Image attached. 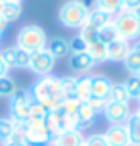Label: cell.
Returning <instances> with one entry per match:
<instances>
[{
  "label": "cell",
  "mask_w": 140,
  "mask_h": 146,
  "mask_svg": "<svg viewBox=\"0 0 140 146\" xmlns=\"http://www.w3.org/2000/svg\"><path fill=\"white\" fill-rule=\"evenodd\" d=\"M31 94L33 98L40 102L48 111H54L58 110L63 102V90H61V83H59V77L56 75H44V77H38V81L33 85L31 88Z\"/></svg>",
  "instance_id": "6da1fadb"
},
{
  "label": "cell",
  "mask_w": 140,
  "mask_h": 146,
  "mask_svg": "<svg viewBox=\"0 0 140 146\" xmlns=\"http://www.w3.org/2000/svg\"><path fill=\"white\" fill-rule=\"evenodd\" d=\"M88 12L90 10L83 4L81 0H65L58 10V19L67 29H81L87 23Z\"/></svg>",
  "instance_id": "7a4b0ae2"
},
{
  "label": "cell",
  "mask_w": 140,
  "mask_h": 146,
  "mask_svg": "<svg viewBox=\"0 0 140 146\" xmlns=\"http://www.w3.org/2000/svg\"><path fill=\"white\" fill-rule=\"evenodd\" d=\"M46 44H48V35L40 25H25L15 36V46H19L29 54L46 48Z\"/></svg>",
  "instance_id": "3957f363"
},
{
  "label": "cell",
  "mask_w": 140,
  "mask_h": 146,
  "mask_svg": "<svg viewBox=\"0 0 140 146\" xmlns=\"http://www.w3.org/2000/svg\"><path fill=\"white\" fill-rule=\"evenodd\" d=\"M113 23L117 27L119 36L127 40V42H134L136 38H140V21L136 19V15L129 10H121L119 14L113 15Z\"/></svg>",
  "instance_id": "277c9868"
},
{
  "label": "cell",
  "mask_w": 140,
  "mask_h": 146,
  "mask_svg": "<svg viewBox=\"0 0 140 146\" xmlns=\"http://www.w3.org/2000/svg\"><path fill=\"white\" fill-rule=\"evenodd\" d=\"M33 100V94L27 88H17L10 96V119L15 123H27L29 121V104Z\"/></svg>",
  "instance_id": "5b68a950"
},
{
  "label": "cell",
  "mask_w": 140,
  "mask_h": 146,
  "mask_svg": "<svg viewBox=\"0 0 140 146\" xmlns=\"http://www.w3.org/2000/svg\"><path fill=\"white\" fill-rule=\"evenodd\" d=\"M56 67V58L50 54L48 48H42V50L31 52L29 56V67L31 71L38 75V77H44V75H50L52 69Z\"/></svg>",
  "instance_id": "8992f818"
},
{
  "label": "cell",
  "mask_w": 140,
  "mask_h": 146,
  "mask_svg": "<svg viewBox=\"0 0 140 146\" xmlns=\"http://www.w3.org/2000/svg\"><path fill=\"white\" fill-rule=\"evenodd\" d=\"M25 144L27 146H48L52 137L46 131L44 121H27L25 123Z\"/></svg>",
  "instance_id": "52a82bcc"
},
{
  "label": "cell",
  "mask_w": 140,
  "mask_h": 146,
  "mask_svg": "<svg viewBox=\"0 0 140 146\" xmlns=\"http://www.w3.org/2000/svg\"><path fill=\"white\" fill-rule=\"evenodd\" d=\"M102 113H104V117L108 119L110 125H125L133 111H131V106H129V104L108 100L106 106H104V110H102Z\"/></svg>",
  "instance_id": "ba28073f"
},
{
  "label": "cell",
  "mask_w": 140,
  "mask_h": 146,
  "mask_svg": "<svg viewBox=\"0 0 140 146\" xmlns=\"http://www.w3.org/2000/svg\"><path fill=\"white\" fill-rule=\"evenodd\" d=\"M29 52L21 50L19 46H8L4 50H0V58L4 60L10 69L15 67V69H27L29 67Z\"/></svg>",
  "instance_id": "9c48e42d"
},
{
  "label": "cell",
  "mask_w": 140,
  "mask_h": 146,
  "mask_svg": "<svg viewBox=\"0 0 140 146\" xmlns=\"http://www.w3.org/2000/svg\"><path fill=\"white\" fill-rule=\"evenodd\" d=\"M113 83L108 75H90V96L94 98H102V100H110V92Z\"/></svg>",
  "instance_id": "30bf717a"
},
{
  "label": "cell",
  "mask_w": 140,
  "mask_h": 146,
  "mask_svg": "<svg viewBox=\"0 0 140 146\" xmlns=\"http://www.w3.org/2000/svg\"><path fill=\"white\" fill-rule=\"evenodd\" d=\"M104 137L108 140L110 146H131V140H129V133H127L125 125H110Z\"/></svg>",
  "instance_id": "8fae6325"
},
{
  "label": "cell",
  "mask_w": 140,
  "mask_h": 146,
  "mask_svg": "<svg viewBox=\"0 0 140 146\" xmlns=\"http://www.w3.org/2000/svg\"><path fill=\"white\" fill-rule=\"evenodd\" d=\"M96 64L88 56V52H79V54H71L69 56V67L73 69L77 75H88Z\"/></svg>",
  "instance_id": "7c38bea8"
},
{
  "label": "cell",
  "mask_w": 140,
  "mask_h": 146,
  "mask_svg": "<svg viewBox=\"0 0 140 146\" xmlns=\"http://www.w3.org/2000/svg\"><path fill=\"white\" fill-rule=\"evenodd\" d=\"M129 52H131V42L117 38L108 44V62H125Z\"/></svg>",
  "instance_id": "4fadbf2b"
},
{
  "label": "cell",
  "mask_w": 140,
  "mask_h": 146,
  "mask_svg": "<svg viewBox=\"0 0 140 146\" xmlns=\"http://www.w3.org/2000/svg\"><path fill=\"white\" fill-rule=\"evenodd\" d=\"M85 144V135L79 131H63L58 137L52 139L50 146H83Z\"/></svg>",
  "instance_id": "5bb4252c"
},
{
  "label": "cell",
  "mask_w": 140,
  "mask_h": 146,
  "mask_svg": "<svg viewBox=\"0 0 140 146\" xmlns=\"http://www.w3.org/2000/svg\"><path fill=\"white\" fill-rule=\"evenodd\" d=\"M96 113L94 110L90 108L87 102H81L79 106V111H77V119H79V133H83L85 129H90L96 121Z\"/></svg>",
  "instance_id": "9a60e30c"
},
{
  "label": "cell",
  "mask_w": 140,
  "mask_h": 146,
  "mask_svg": "<svg viewBox=\"0 0 140 146\" xmlns=\"http://www.w3.org/2000/svg\"><path fill=\"white\" fill-rule=\"evenodd\" d=\"M0 15L6 19L8 23L17 21L23 15V6L17 2H8V0H0Z\"/></svg>",
  "instance_id": "2e32d148"
},
{
  "label": "cell",
  "mask_w": 140,
  "mask_h": 146,
  "mask_svg": "<svg viewBox=\"0 0 140 146\" xmlns=\"http://www.w3.org/2000/svg\"><path fill=\"white\" fill-rule=\"evenodd\" d=\"M73 96L81 102H87L90 98V75H77L75 77Z\"/></svg>",
  "instance_id": "e0dca14e"
},
{
  "label": "cell",
  "mask_w": 140,
  "mask_h": 146,
  "mask_svg": "<svg viewBox=\"0 0 140 146\" xmlns=\"http://www.w3.org/2000/svg\"><path fill=\"white\" fill-rule=\"evenodd\" d=\"M111 19H113V15L106 14V12H102V10H98V8H94V10H90L88 12V17H87V27H90V29L94 31H100L106 25V23H110Z\"/></svg>",
  "instance_id": "ac0fdd59"
},
{
  "label": "cell",
  "mask_w": 140,
  "mask_h": 146,
  "mask_svg": "<svg viewBox=\"0 0 140 146\" xmlns=\"http://www.w3.org/2000/svg\"><path fill=\"white\" fill-rule=\"evenodd\" d=\"M87 52H88V56L92 58L94 64H104V62H108V44L102 42L100 38H96V40L88 42Z\"/></svg>",
  "instance_id": "d6986e66"
},
{
  "label": "cell",
  "mask_w": 140,
  "mask_h": 146,
  "mask_svg": "<svg viewBox=\"0 0 140 146\" xmlns=\"http://www.w3.org/2000/svg\"><path fill=\"white\" fill-rule=\"evenodd\" d=\"M125 127H127V133H129L131 146H140V117L136 113H131Z\"/></svg>",
  "instance_id": "ffe728a7"
},
{
  "label": "cell",
  "mask_w": 140,
  "mask_h": 146,
  "mask_svg": "<svg viewBox=\"0 0 140 146\" xmlns=\"http://www.w3.org/2000/svg\"><path fill=\"white\" fill-rule=\"evenodd\" d=\"M46 48L50 50V54L54 58H63L65 54H69V40L65 38H61V36H54L50 42L46 44Z\"/></svg>",
  "instance_id": "44dd1931"
},
{
  "label": "cell",
  "mask_w": 140,
  "mask_h": 146,
  "mask_svg": "<svg viewBox=\"0 0 140 146\" xmlns=\"http://www.w3.org/2000/svg\"><path fill=\"white\" fill-rule=\"evenodd\" d=\"M98 38H100L102 42H106V44H110V42H113V40L121 38L119 33H117V27H115V23H113V19H111L110 23H106L102 29L98 31Z\"/></svg>",
  "instance_id": "7402d4cb"
},
{
  "label": "cell",
  "mask_w": 140,
  "mask_h": 146,
  "mask_svg": "<svg viewBox=\"0 0 140 146\" xmlns=\"http://www.w3.org/2000/svg\"><path fill=\"white\" fill-rule=\"evenodd\" d=\"M48 110L42 106L40 102H37L35 98L31 100V104H29V121H44L46 117H48Z\"/></svg>",
  "instance_id": "603a6c76"
},
{
  "label": "cell",
  "mask_w": 140,
  "mask_h": 146,
  "mask_svg": "<svg viewBox=\"0 0 140 146\" xmlns=\"http://www.w3.org/2000/svg\"><path fill=\"white\" fill-rule=\"evenodd\" d=\"M110 100H113V102H121V104H129L131 102V96H129V92H127V88H125V83H113L111 92H110Z\"/></svg>",
  "instance_id": "cb8c5ba5"
},
{
  "label": "cell",
  "mask_w": 140,
  "mask_h": 146,
  "mask_svg": "<svg viewBox=\"0 0 140 146\" xmlns=\"http://www.w3.org/2000/svg\"><path fill=\"white\" fill-rule=\"evenodd\" d=\"M96 8L110 15H115L123 10V0H96Z\"/></svg>",
  "instance_id": "d4e9b609"
},
{
  "label": "cell",
  "mask_w": 140,
  "mask_h": 146,
  "mask_svg": "<svg viewBox=\"0 0 140 146\" xmlns=\"http://www.w3.org/2000/svg\"><path fill=\"white\" fill-rule=\"evenodd\" d=\"M15 90H17V83L10 75L0 77V98H10Z\"/></svg>",
  "instance_id": "484cf974"
},
{
  "label": "cell",
  "mask_w": 140,
  "mask_h": 146,
  "mask_svg": "<svg viewBox=\"0 0 140 146\" xmlns=\"http://www.w3.org/2000/svg\"><path fill=\"white\" fill-rule=\"evenodd\" d=\"M123 83H125V88L129 92V96L138 100L140 98V75H129L127 81H123Z\"/></svg>",
  "instance_id": "4316f807"
},
{
  "label": "cell",
  "mask_w": 140,
  "mask_h": 146,
  "mask_svg": "<svg viewBox=\"0 0 140 146\" xmlns=\"http://www.w3.org/2000/svg\"><path fill=\"white\" fill-rule=\"evenodd\" d=\"M123 66H125V69L131 73V75H136L138 69H140V54H136V52L131 48V52L127 54L125 62H123Z\"/></svg>",
  "instance_id": "83f0119b"
},
{
  "label": "cell",
  "mask_w": 140,
  "mask_h": 146,
  "mask_svg": "<svg viewBox=\"0 0 140 146\" xmlns=\"http://www.w3.org/2000/svg\"><path fill=\"white\" fill-rule=\"evenodd\" d=\"M14 125H15L14 119H10V117H0V144L6 142V140H10L12 133H14Z\"/></svg>",
  "instance_id": "f1b7e54d"
},
{
  "label": "cell",
  "mask_w": 140,
  "mask_h": 146,
  "mask_svg": "<svg viewBox=\"0 0 140 146\" xmlns=\"http://www.w3.org/2000/svg\"><path fill=\"white\" fill-rule=\"evenodd\" d=\"M87 48H88V42L83 38L81 35L73 36L71 40H69V52L71 54H79V52H87Z\"/></svg>",
  "instance_id": "f546056e"
},
{
  "label": "cell",
  "mask_w": 140,
  "mask_h": 146,
  "mask_svg": "<svg viewBox=\"0 0 140 146\" xmlns=\"http://www.w3.org/2000/svg\"><path fill=\"white\" fill-rule=\"evenodd\" d=\"M85 146H110V144L104 137V133H94V135L85 137Z\"/></svg>",
  "instance_id": "4dcf8cb0"
},
{
  "label": "cell",
  "mask_w": 140,
  "mask_h": 146,
  "mask_svg": "<svg viewBox=\"0 0 140 146\" xmlns=\"http://www.w3.org/2000/svg\"><path fill=\"white\" fill-rule=\"evenodd\" d=\"M59 83H61V90L63 94H73V87H75V77L71 75H65V77H59Z\"/></svg>",
  "instance_id": "1f68e13d"
},
{
  "label": "cell",
  "mask_w": 140,
  "mask_h": 146,
  "mask_svg": "<svg viewBox=\"0 0 140 146\" xmlns=\"http://www.w3.org/2000/svg\"><path fill=\"white\" fill-rule=\"evenodd\" d=\"M10 140H19V142H25V123H15L14 125V133Z\"/></svg>",
  "instance_id": "d6a6232c"
},
{
  "label": "cell",
  "mask_w": 140,
  "mask_h": 146,
  "mask_svg": "<svg viewBox=\"0 0 140 146\" xmlns=\"http://www.w3.org/2000/svg\"><path fill=\"white\" fill-rule=\"evenodd\" d=\"M79 35L87 40V42H92V40H96L98 38V31H94V29H90V27H87V25H83L81 27V33Z\"/></svg>",
  "instance_id": "836d02e7"
},
{
  "label": "cell",
  "mask_w": 140,
  "mask_h": 146,
  "mask_svg": "<svg viewBox=\"0 0 140 146\" xmlns=\"http://www.w3.org/2000/svg\"><path fill=\"white\" fill-rule=\"evenodd\" d=\"M106 102H108V100H102V98H94V96H90L88 100H87V104H88L90 108L94 110L96 113H100V111L104 110V106H106Z\"/></svg>",
  "instance_id": "e575fe53"
},
{
  "label": "cell",
  "mask_w": 140,
  "mask_h": 146,
  "mask_svg": "<svg viewBox=\"0 0 140 146\" xmlns=\"http://www.w3.org/2000/svg\"><path fill=\"white\" fill-rule=\"evenodd\" d=\"M136 8H140V0H123V10L134 12Z\"/></svg>",
  "instance_id": "d590c367"
},
{
  "label": "cell",
  "mask_w": 140,
  "mask_h": 146,
  "mask_svg": "<svg viewBox=\"0 0 140 146\" xmlns=\"http://www.w3.org/2000/svg\"><path fill=\"white\" fill-rule=\"evenodd\" d=\"M6 29H8V21L0 15V40H2V36H4V33H6Z\"/></svg>",
  "instance_id": "8d00e7d4"
},
{
  "label": "cell",
  "mask_w": 140,
  "mask_h": 146,
  "mask_svg": "<svg viewBox=\"0 0 140 146\" xmlns=\"http://www.w3.org/2000/svg\"><path fill=\"white\" fill-rule=\"evenodd\" d=\"M8 71H10V67L4 64V60L0 58V77H4V75H8Z\"/></svg>",
  "instance_id": "74e56055"
},
{
  "label": "cell",
  "mask_w": 140,
  "mask_h": 146,
  "mask_svg": "<svg viewBox=\"0 0 140 146\" xmlns=\"http://www.w3.org/2000/svg\"><path fill=\"white\" fill-rule=\"evenodd\" d=\"M2 146H27V144L19 142V140H6V142H2Z\"/></svg>",
  "instance_id": "f35d334b"
},
{
  "label": "cell",
  "mask_w": 140,
  "mask_h": 146,
  "mask_svg": "<svg viewBox=\"0 0 140 146\" xmlns=\"http://www.w3.org/2000/svg\"><path fill=\"white\" fill-rule=\"evenodd\" d=\"M81 2L88 8V10H94V8H96V0H81Z\"/></svg>",
  "instance_id": "ab89813d"
},
{
  "label": "cell",
  "mask_w": 140,
  "mask_h": 146,
  "mask_svg": "<svg viewBox=\"0 0 140 146\" xmlns=\"http://www.w3.org/2000/svg\"><path fill=\"white\" fill-rule=\"evenodd\" d=\"M131 48H133V50L136 52V54H140V38H136V40H134V42L131 44Z\"/></svg>",
  "instance_id": "60d3db41"
},
{
  "label": "cell",
  "mask_w": 140,
  "mask_h": 146,
  "mask_svg": "<svg viewBox=\"0 0 140 146\" xmlns=\"http://www.w3.org/2000/svg\"><path fill=\"white\" fill-rule=\"evenodd\" d=\"M133 14H134V15H136V19H138V21H140V8H136V10H134Z\"/></svg>",
  "instance_id": "b9f144b4"
},
{
  "label": "cell",
  "mask_w": 140,
  "mask_h": 146,
  "mask_svg": "<svg viewBox=\"0 0 140 146\" xmlns=\"http://www.w3.org/2000/svg\"><path fill=\"white\" fill-rule=\"evenodd\" d=\"M8 2H17V4H21L23 0H8Z\"/></svg>",
  "instance_id": "7bdbcfd3"
},
{
  "label": "cell",
  "mask_w": 140,
  "mask_h": 146,
  "mask_svg": "<svg viewBox=\"0 0 140 146\" xmlns=\"http://www.w3.org/2000/svg\"><path fill=\"white\" fill-rule=\"evenodd\" d=\"M134 113H136V115L140 117V106H138V110H136V111H134Z\"/></svg>",
  "instance_id": "ee69618b"
},
{
  "label": "cell",
  "mask_w": 140,
  "mask_h": 146,
  "mask_svg": "<svg viewBox=\"0 0 140 146\" xmlns=\"http://www.w3.org/2000/svg\"><path fill=\"white\" fill-rule=\"evenodd\" d=\"M136 75H140V69H138V73H136Z\"/></svg>",
  "instance_id": "f6af8a7d"
},
{
  "label": "cell",
  "mask_w": 140,
  "mask_h": 146,
  "mask_svg": "<svg viewBox=\"0 0 140 146\" xmlns=\"http://www.w3.org/2000/svg\"><path fill=\"white\" fill-rule=\"evenodd\" d=\"M138 102H140V98H138Z\"/></svg>",
  "instance_id": "bcb514c9"
},
{
  "label": "cell",
  "mask_w": 140,
  "mask_h": 146,
  "mask_svg": "<svg viewBox=\"0 0 140 146\" xmlns=\"http://www.w3.org/2000/svg\"><path fill=\"white\" fill-rule=\"evenodd\" d=\"M83 146H85V144H83Z\"/></svg>",
  "instance_id": "7dc6e473"
}]
</instances>
